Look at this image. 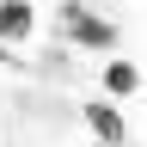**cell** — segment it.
<instances>
[{"label":"cell","instance_id":"obj_2","mask_svg":"<svg viewBox=\"0 0 147 147\" xmlns=\"http://www.w3.org/2000/svg\"><path fill=\"white\" fill-rule=\"evenodd\" d=\"M86 129L98 135V147H123V141H129V123H123L117 98H92V104H86Z\"/></svg>","mask_w":147,"mask_h":147},{"label":"cell","instance_id":"obj_3","mask_svg":"<svg viewBox=\"0 0 147 147\" xmlns=\"http://www.w3.org/2000/svg\"><path fill=\"white\" fill-rule=\"evenodd\" d=\"M37 37V6L31 0H0V43H31Z\"/></svg>","mask_w":147,"mask_h":147},{"label":"cell","instance_id":"obj_1","mask_svg":"<svg viewBox=\"0 0 147 147\" xmlns=\"http://www.w3.org/2000/svg\"><path fill=\"white\" fill-rule=\"evenodd\" d=\"M61 37H67L74 49H98V55H110V49L123 43V25H117V18H104V12H92L86 0H67V6H61Z\"/></svg>","mask_w":147,"mask_h":147},{"label":"cell","instance_id":"obj_4","mask_svg":"<svg viewBox=\"0 0 147 147\" xmlns=\"http://www.w3.org/2000/svg\"><path fill=\"white\" fill-rule=\"evenodd\" d=\"M104 92H110V98H135V92H141V67L123 61V55H110V61H104Z\"/></svg>","mask_w":147,"mask_h":147}]
</instances>
